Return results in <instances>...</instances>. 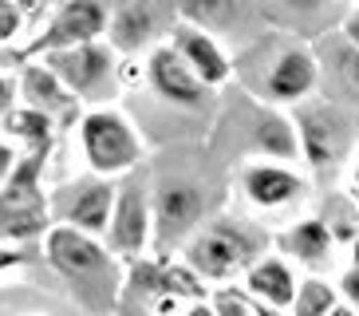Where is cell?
Here are the masks:
<instances>
[{
    "label": "cell",
    "mask_w": 359,
    "mask_h": 316,
    "mask_svg": "<svg viewBox=\"0 0 359 316\" xmlns=\"http://www.w3.org/2000/svg\"><path fill=\"white\" fill-rule=\"evenodd\" d=\"M201 218V194L186 182H170L158 190V202H154V225H158V242L174 245L182 242L186 233L198 225Z\"/></svg>",
    "instance_id": "obj_14"
},
{
    "label": "cell",
    "mask_w": 359,
    "mask_h": 316,
    "mask_svg": "<svg viewBox=\"0 0 359 316\" xmlns=\"http://www.w3.org/2000/svg\"><path fill=\"white\" fill-rule=\"evenodd\" d=\"M115 190L111 182L103 178H83V182H72V186L60 194V202H55V210H60V218H64V225H72V230L79 233H103L107 221H111V210H115Z\"/></svg>",
    "instance_id": "obj_9"
},
{
    "label": "cell",
    "mask_w": 359,
    "mask_h": 316,
    "mask_svg": "<svg viewBox=\"0 0 359 316\" xmlns=\"http://www.w3.org/2000/svg\"><path fill=\"white\" fill-rule=\"evenodd\" d=\"M4 123H8L12 135L28 138V143H32V150H48V147H52V119H43L40 111H32V107L8 111V115H4Z\"/></svg>",
    "instance_id": "obj_22"
},
{
    "label": "cell",
    "mask_w": 359,
    "mask_h": 316,
    "mask_svg": "<svg viewBox=\"0 0 359 316\" xmlns=\"http://www.w3.org/2000/svg\"><path fill=\"white\" fill-rule=\"evenodd\" d=\"M245 284H249V293L261 301L264 308H288L296 296V277L280 257H264V261H253L249 265V273H245Z\"/></svg>",
    "instance_id": "obj_17"
},
{
    "label": "cell",
    "mask_w": 359,
    "mask_h": 316,
    "mask_svg": "<svg viewBox=\"0 0 359 316\" xmlns=\"http://www.w3.org/2000/svg\"><path fill=\"white\" fill-rule=\"evenodd\" d=\"M344 296H348L351 305H359V265L351 269L348 277H344Z\"/></svg>",
    "instance_id": "obj_28"
},
{
    "label": "cell",
    "mask_w": 359,
    "mask_h": 316,
    "mask_svg": "<svg viewBox=\"0 0 359 316\" xmlns=\"http://www.w3.org/2000/svg\"><path fill=\"white\" fill-rule=\"evenodd\" d=\"M8 265H20V253H12V249H0V269H8Z\"/></svg>",
    "instance_id": "obj_29"
},
{
    "label": "cell",
    "mask_w": 359,
    "mask_h": 316,
    "mask_svg": "<svg viewBox=\"0 0 359 316\" xmlns=\"http://www.w3.org/2000/svg\"><path fill=\"white\" fill-rule=\"evenodd\" d=\"M336 308V293L324 281H296L292 316H327Z\"/></svg>",
    "instance_id": "obj_23"
},
{
    "label": "cell",
    "mask_w": 359,
    "mask_h": 316,
    "mask_svg": "<svg viewBox=\"0 0 359 316\" xmlns=\"http://www.w3.org/2000/svg\"><path fill=\"white\" fill-rule=\"evenodd\" d=\"M186 316H213L210 308H194V312H186Z\"/></svg>",
    "instance_id": "obj_33"
},
{
    "label": "cell",
    "mask_w": 359,
    "mask_h": 316,
    "mask_svg": "<svg viewBox=\"0 0 359 316\" xmlns=\"http://www.w3.org/2000/svg\"><path fill=\"white\" fill-rule=\"evenodd\" d=\"M48 72L75 99H87V103H103V99L115 95V55L99 40L75 44L64 52H48Z\"/></svg>",
    "instance_id": "obj_4"
},
{
    "label": "cell",
    "mask_w": 359,
    "mask_h": 316,
    "mask_svg": "<svg viewBox=\"0 0 359 316\" xmlns=\"http://www.w3.org/2000/svg\"><path fill=\"white\" fill-rule=\"evenodd\" d=\"M48 150H28L0 186V242H28L48 230V202L40 190V170Z\"/></svg>",
    "instance_id": "obj_2"
},
{
    "label": "cell",
    "mask_w": 359,
    "mask_h": 316,
    "mask_svg": "<svg viewBox=\"0 0 359 316\" xmlns=\"http://www.w3.org/2000/svg\"><path fill=\"white\" fill-rule=\"evenodd\" d=\"M261 245V233L245 230L237 221H222L198 237V242L186 249V265H190L194 277H210V281H225L237 269L249 265V257Z\"/></svg>",
    "instance_id": "obj_5"
},
{
    "label": "cell",
    "mask_w": 359,
    "mask_h": 316,
    "mask_svg": "<svg viewBox=\"0 0 359 316\" xmlns=\"http://www.w3.org/2000/svg\"><path fill=\"white\" fill-rule=\"evenodd\" d=\"M348 40L355 44V48H359V12H355V16H351V20H348Z\"/></svg>",
    "instance_id": "obj_30"
},
{
    "label": "cell",
    "mask_w": 359,
    "mask_h": 316,
    "mask_svg": "<svg viewBox=\"0 0 359 316\" xmlns=\"http://www.w3.org/2000/svg\"><path fill=\"white\" fill-rule=\"evenodd\" d=\"M296 131L288 119L280 115H264L261 126H257V150H264V154H276V158H292L296 154Z\"/></svg>",
    "instance_id": "obj_21"
},
{
    "label": "cell",
    "mask_w": 359,
    "mask_h": 316,
    "mask_svg": "<svg viewBox=\"0 0 359 316\" xmlns=\"http://www.w3.org/2000/svg\"><path fill=\"white\" fill-rule=\"evenodd\" d=\"M174 20L170 0H123L115 12H107V32L118 52H138Z\"/></svg>",
    "instance_id": "obj_7"
},
{
    "label": "cell",
    "mask_w": 359,
    "mask_h": 316,
    "mask_svg": "<svg viewBox=\"0 0 359 316\" xmlns=\"http://www.w3.org/2000/svg\"><path fill=\"white\" fill-rule=\"evenodd\" d=\"M16 158H20V154H16L8 143H0V186H4V182H8V174L16 170Z\"/></svg>",
    "instance_id": "obj_27"
},
{
    "label": "cell",
    "mask_w": 359,
    "mask_h": 316,
    "mask_svg": "<svg viewBox=\"0 0 359 316\" xmlns=\"http://www.w3.org/2000/svg\"><path fill=\"white\" fill-rule=\"evenodd\" d=\"M296 126H300V150H304V158L316 170L332 166V162L344 154V147H348V138H351L344 115H339L332 103L304 107V111L296 115Z\"/></svg>",
    "instance_id": "obj_8"
},
{
    "label": "cell",
    "mask_w": 359,
    "mask_h": 316,
    "mask_svg": "<svg viewBox=\"0 0 359 316\" xmlns=\"http://www.w3.org/2000/svg\"><path fill=\"white\" fill-rule=\"evenodd\" d=\"M16 79H8V75H0V119L8 115V111H16Z\"/></svg>",
    "instance_id": "obj_26"
},
{
    "label": "cell",
    "mask_w": 359,
    "mask_h": 316,
    "mask_svg": "<svg viewBox=\"0 0 359 316\" xmlns=\"http://www.w3.org/2000/svg\"><path fill=\"white\" fill-rule=\"evenodd\" d=\"M320 84V63L308 48H288V52L276 55L273 72L264 79V95L276 99V103H296L304 99L312 87Z\"/></svg>",
    "instance_id": "obj_13"
},
{
    "label": "cell",
    "mask_w": 359,
    "mask_h": 316,
    "mask_svg": "<svg viewBox=\"0 0 359 316\" xmlns=\"http://www.w3.org/2000/svg\"><path fill=\"white\" fill-rule=\"evenodd\" d=\"M241 186H245V194H249V202H253V206H261V210H276V206L292 202L296 194L304 190V182L296 178L292 170H285V166L257 162V166L245 170Z\"/></svg>",
    "instance_id": "obj_16"
},
{
    "label": "cell",
    "mask_w": 359,
    "mask_h": 316,
    "mask_svg": "<svg viewBox=\"0 0 359 316\" xmlns=\"http://www.w3.org/2000/svg\"><path fill=\"white\" fill-rule=\"evenodd\" d=\"M351 257H355V265H359V233L351 237Z\"/></svg>",
    "instance_id": "obj_32"
},
{
    "label": "cell",
    "mask_w": 359,
    "mask_h": 316,
    "mask_svg": "<svg viewBox=\"0 0 359 316\" xmlns=\"http://www.w3.org/2000/svg\"><path fill=\"white\" fill-rule=\"evenodd\" d=\"M107 32V4L103 0H67L64 8L55 12V20L36 36L24 55H48V52H64L75 44H91Z\"/></svg>",
    "instance_id": "obj_6"
},
{
    "label": "cell",
    "mask_w": 359,
    "mask_h": 316,
    "mask_svg": "<svg viewBox=\"0 0 359 316\" xmlns=\"http://www.w3.org/2000/svg\"><path fill=\"white\" fill-rule=\"evenodd\" d=\"M351 178H355V186H359V162H355V174H351Z\"/></svg>",
    "instance_id": "obj_34"
},
{
    "label": "cell",
    "mask_w": 359,
    "mask_h": 316,
    "mask_svg": "<svg viewBox=\"0 0 359 316\" xmlns=\"http://www.w3.org/2000/svg\"><path fill=\"white\" fill-rule=\"evenodd\" d=\"M174 12H178L186 24L205 32V28H217V24L233 20L237 0H174Z\"/></svg>",
    "instance_id": "obj_20"
},
{
    "label": "cell",
    "mask_w": 359,
    "mask_h": 316,
    "mask_svg": "<svg viewBox=\"0 0 359 316\" xmlns=\"http://www.w3.org/2000/svg\"><path fill=\"white\" fill-rule=\"evenodd\" d=\"M327 316H355V312H351V308H344V305H336V308H332Z\"/></svg>",
    "instance_id": "obj_31"
},
{
    "label": "cell",
    "mask_w": 359,
    "mask_h": 316,
    "mask_svg": "<svg viewBox=\"0 0 359 316\" xmlns=\"http://www.w3.org/2000/svg\"><path fill=\"white\" fill-rule=\"evenodd\" d=\"M20 24H24V16L16 8V0H0V44L16 40L20 36Z\"/></svg>",
    "instance_id": "obj_24"
},
{
    "label": "cell",
    "mask_w": 359,
    "mask_h": 316,
    "mask_svg": "<svg viewBox=\"0 0 359 316\" xmlns=\"http://www.w3.org/2000/svg\"><path fill=\"white\" fill-rule=\"evenodd\" d=\"M16 91L24 95V107L40 111V115L52 119V123H55V119H75V103H79V99H75V95L67 91L52 72H48V63H32V67H24Z\"/></svg>",
    "instance_id": "obj_15"
},
{
    "label": "cell",
    "mask_w": 359,
    "mask_h": 316,
    "mask_svg": "<svg viewBox=\"0 0 359 316\" xmlns=\"http://www.w3.org/2000/svg\"><path fill=\"white\" fill-rule=\"evenodd\" d=\"M170 32H174L170 48L186 60V67H190L205 87H217V84L229 79V60H225V52L217 48V40H213L210 32L194 28V24H174Z\"/></svg>",
    "instance_id": "obj_12"
},
{
    "label": "cell",
    "mask_w": 359,
    "mask_h": 316,
    "mask_svg": "<svg viewBox=\"0 0 359 316\" xmlns=\"http://www.w3.org/2000/svg\"><path fill=\"white\" fill-rule=\"evenodd\" d=\"M107 242H111V253L118 257H138L150 242V206L142 186H118L115 190V210H111V221H107Z\"/></svg>",
    "instance_id": "obj_10"
},
{
    "label": "cell",
    "mask_w": 359,
    "mask_h": 316,
    "mask_svg": "<svg viewBox=\"0 0 359 316\" xmlns=\"http://www.w3.org/2000/svg\"><path fill=\"white\" fill-rule=\"evenodd\" d=\"M327 84L339 99L359 103V48L351 40H336L327 44Z\"/></svg>",
    "instance_id": "obj_19"
},
{
    "label": "cell",
    "mask_w": 359,
    "mask_h": 316,
    "mask_svg": "<svg viewBox=\"0 0 359 316\" xmlns=\"http://www.w3.org/2000/svg\"><path fill=\"white\" fill-rule=\"evenodd\" d=\"M48 261L55 265V273L72 284V293L87 308L107 312L115 305L123 277H118V265L111 257V249H103L91 233H79L72 225L48 230Z\"/></svg>",
    "instance_id": "obj_1"
},
{
    "label": "cell",
    "mask_w": 359,
    "mask_h": 316,
    "mask_svg": "<svg viewBox=\"0 0 359 316\" xmlns=\"http://www.w3.org/2000/svg\"><path fill=\"white\" fill-rule=\"evenodd\" d=\"M79 143H83V154L91 162L95 174H123L142 158V138L130 126V119H123L111 107H95L79 119Z\"/></svg>",
    "instance_id": "obj_3"
},
{
    "label": "cell",
    "mask_w": 359,
    "mask_h": 316,
    "mask_svg": "<svg viewBox=\"0 0 359 316\" xmlns=\"http://www.w3.org/2000/svg\"><path fill=\"white\" fill-rule=\"evenodd\" d=\"M147 79H150V87H154L158 99L178 103V107H201L205 95H210V87L186 67V60L170 44H162V48H154L147 55Z\"/></svg>",
    "instance_id": "obj_11"
},
{
    "label": "cell",
    "mask_w": 359,
    "mask_h": 316,
    "mask_svg": "<svg viewBox=\"0 0 359 316\" xmlns=\"http://www.w3.org/2000/svg\"><path fill=\"white\" fill-rule=\"evenodd\" d=\"M332 233H327V225L320 218H304V221H296L292 230L280 237V249L292 253L296 261H304V265H327V257H332Z\"/></svg>",
    "instance_id": "obj_18"
},
{
    "label": "cell",
    "mask_w": 359,
    "mask_h": 316,
    "mask_svg": "<svg viewBox=\"0 0 359 316\" xmlns=\"http://www.w3.org/2000/svg\"><path fill=\"white\" fill-rule=\"evenodd\" d=\"M213 316H257L253 308H249V301L237 293H217V301H213Z\"/></svg>",
    "instance_id": "obj_25"
}]
</instances>
